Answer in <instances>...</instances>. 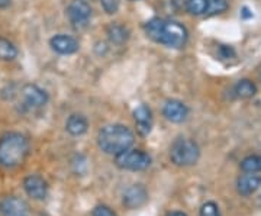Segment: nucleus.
I'll return each instance as SVG.
<instances>
[{"instance_id": "nucleus-6", "label": "nucleus", "mask_w": 261, "mask_h": 216, "mask_svg": "<svg viewBox=\"0 0 261 216\" xmlns=\"http://www.w3.org/2000/svg\"><path fill=\"white\" fill-rule=\"evenodd\" d=\"M229 8L228 0H187L186 10L193 16H212Z\"/></svg>"}, {"instance_id": "nucleus-13", "label": "nucleus", "mask_w": 261, "mask_h": 216, "mask_svg": "<svg viewBox=\"0 0 261 216\" xmlns=\"http://www.w3.org/2000/svg\"><path fill=\"white\" fill-rule=\"evenodd\" d=\"M134 121L137 125V131L140 135L147 137L152 129V112L147 104H140L134 111Z\"/></svg>"}, {"instance_id": "nucleus-21", "label": "nucleus", "mask_w": 261, "mask_h": 216, "mask_svg": "<svg viewBox=\"0 0 261 216\" xmlns=\"http://www.w3.org/2000/svg\"><path fill=\"white\" fill-rule=\"evenodd\" d=\"M200 216H221V212L215 202H206L200 207Z\"/></svg>"}, {"instance_id": "nucleus-22", "label": "nucleus", "mask_w": 261, "mask_h": 216, "mask_svg": "<svg viewBox=\"0 0 261 216\" xmlns=\"http://www.w3.org/2000/svg\"><path fill=\"white\" fill-rule=\"evenodd\" d=\"M100 3H102V8L105 9V12L109 15L116 13L119 9V0H100Z\"/></svg>"}, {"instance_id": "nucleus-2", "label": "nucleus", "mask_w": 261, "mask_h": 216, "mask_svg": "<svg viewBox=\"0 0 261 216\" xmlns=\"http://www.w3.org/2000/svg\"><path fill=\"white\" fill-rule=\"evenodd\" d=\"M135 137L134 132L128 126L121 123L108 125L99 131L97 135V145L99 148L111 155H118L123 151L129 150L134 145Z\"/></svg>"}, {"instance_id": "nucleus-19", "label": "nucleus", "mask_w": 261, "mask_h": 216, "mask_svg": "<svg viewBox=\"0 0 261 216\" xmlns=\"http://www.w3.org/2000/svg\"><path fill=\"white\" fill-rule=\"evenodd\" d=\"M18 57V49L10 42L9 39L0 37V60L12 61Z\"/></svg>"}, {"instance_id": "nucleus-9", "label": "nucleus", "mask_w": 261, "mask_h": 216, "mask_svg": "<svg viewBox=\"0 0 261 216\" xmlns=\"http://www.w3.org/2000/svg\"><path fill=\"white\" fill-rule=\"evenodd\" d=\"M22 97L29 109H38L48 103V94L37 85H25L22 87Z\"/></svg>"}, {"instance_id": "nucleus-14", "label": "nucleus", "mask_w": 261, "mask_h": 216, "mask_svg": "<svg viewBox=\"0 0 261 216\" xmlns=\"http://www.w3.org/2000/svg\"><path fill=\"white\" fill-rule=\"evenodd\" d=\"M49 45L57 54H61V56H70V54H74L79 51V42L73 37H68L64 34H60V35L51 38Z\"/></svg>"}, {"instance_id": "nucleus-10", "label": "nucleus", "mask_w": 261, "mask_h": 216, "mask_svg": "<svg viewBox=\"0 0 261 216\" xmlns=\"http://www.w3.org/2000/svg\"><path fill=\"white\" fill-rule=\"evenodd\" d=\"M23 188L29 198L35 200H44L48 195L47 181L38 174H31L23 180Z\"/></svg>"}, {"instance_id": "nucleus-3", "label": "nucleus", "mask_w": 261, "mask_h": 216, "mask_svg": "<svg viewBox=\"0 0 261 216\" xmlns=\"http://www.w3.org/2000/svg\"><path fill=\"white\" fill-rule=\"evenodd\" d=\"M29 154V141L19 132H8L0 138V166L15 169L20 166Z\"/></svg>"}, {"instance_id": "nucleus-4", "label": "nucleus", "mask_w": 261, "mask_h": 216, "mask_svg": "<svg viewBox=\"0 0 261 216\" xmlns=\"http://www.w3.org/2000/svg\"><path fill=\"white\" fill-rule=\"evenodd\" d=\"M200 157V148L195 141L180 138L173 142L170 147V160L174 166L178 167H189L197 163Z\"/></svg>"}, {"instance_id": "nucleus-17", "label": "nucleus", "mask_w": 261, "mask_h": 216, "mask_svg": "<svg viewBox=\"0 0 261 216\" xmlns=\"http://www.w3.org/2000/svg\"><path fill=\"white\" fill-rule=\"evenodd\" d=\"M106 35L112 44L121 45L128 38H129V31L125 28L121 23H111L106 29Z\"/></svg>"}, {"instance_id": "nucleus-12", "label": "nucleus", "mask_w": 261, "mask_h": 216, "mask_svg": "<svg viewBox=\"0 0 261 216\" xmlns=\"http://www.w3.org/2000/svg\"><path fill=\"white\" fill-rule=\"evenodd\" d=\"M2 216H29L28 205L16 196H6L0 200Z\"/></svg>"}, {"instance_id": "nucleus-23", "label": "nucleus", "mask_w": 261, "mask_h": 216, "mask_svg": "<svg viewBox=\"0 0 261 216\" xmlns=\"http://www.w3.org/2000/svg\"><path fill=\"white\" fill-rule=\"evenodd\" d=\"M93 216H116V213L113 212L111 207L105 206V205H99L93 209Z\"/></svg>"}, {"instance_id": "nucleus-8", "label": "nucleus", "mask_w": 261, "mask_h": 216, "mask_svg": "<svg viewBox=\"0 0 261 216\" xmlns=\"http://www.w3.org/2000/svg\"><path fill=\"white\" fill-rule=\"evenodd\" d=\"M147 200H148V192L145 190V187L141 184H134L125 190L122 203L125 207L134 210V209H140L144 206Z\"/></svg>"}, {"instance_id": "nucleus-5", "label": "nucleus", "mask_w": 261, "mask_h": 216, "mask_svg": "<svg viewBox=\"0 0 261 216\" xmlns=\"http://www.w3.org/2000/svg\"><path fill=\"white\" fill-rule=\"evenodd\" d=\"M116 166L122 170L129 171H142L151 166V157L142 150H126L115 155Z\"/></svg>"}, {"instance_id": "nucleus-15", "label": "nucleus", "mask_w": 261, "mask_h": 216, "mask_svg": "<svg viewBox=\"0 0 261 216\" xmlns=\"http://www.w3.org/2000/svg\"><path fill=\"white\" fill-rule=\"evenodd\" d=\"M261 187V177L255 173H245L237 181V190L241 196H251Z\"/></svg>"}, {"instance_id": "nucleus-25", "label": "nucleus", "mask_w": 261, "mask_h": 216, "mask_svg": "<svg viewBox=\"0 0 261 216\" xmlns=\"http://www.w3.org/2000/svg\"><path fill=\"white\" fill-rule=\"evenodd\" d=\"M10 0H0V6H6V5H9Z\"/></svg>"}, {"instance_id": "nucleus-18", "label": "nucleus", "mask_w": 261, "mask_h": 216, "mask_svg": "<svg viewBox=\"0 0 261 216\" xmlns=\"http://www.w3.org/2000/svg\"><path fill=\"white\" fill-rule=\"evenodd\" d=\"M233 92H235V96L240 97V99H251L252 96H255V93H257V87L251 80L243 78L235 85Z\"/></svg>"}, {"instance_id": "nucleus-16", "label": "nucleus", "mask_w": 261, "mask_h": 216, "mask_svg": "<svg viewBox=\"0 0 261 216\" xmlns=\"http://www.w3.org/2000/svg\"><path fill=\"white\" fill-rule=\"evenodd\" d=\"M65 129L73 137H80V135L87 132L89 122H87V119L84 118L83 115H75L74 113V115L68 116V119L65 122Z\"/></svg>"}, {"instance_id": "nucleus-1", "label": "nucleus", "mask_w": 261, "mask_h": 216, "mask_svg": "<svg viewBox=\"0 0 261 216\" xmlns=\"http://www.w3.org/2000/svg\"><path fill=\"white\" fill-rule=\"evenodd\" d=\"M145 32L149 39L170 48H183L189 38L187 29L171 19H151L145 25Z\"/></svg>"}, {"instance_id": "nucleus-26", "label": "nucleus", "mask_w": 261, "mask_h": 216, "mask_svg": "<svg viewBox=\"0 0 261 216\" xmlns=\"http://www.w3.org/2000/svg\"><path fill=\"white\" fill-rule=\"evenodd\" d=\"M260 80H261V70H260Z\"/></svg>"}, {"instance_id": "nucleus-20", "label": "nucleus", "mask_w": 261, "mask_h": 216, "mask_svg": "<svg viewBox=\"0 0 261 216\" xmlns=\"http://www.w3.org/2000/svg\"><path fill=\"white\" fill-rule=\"evenodd\" d=\"M241 170L245 173H260L261 155H248L241 161Z\"/></svg>"}, {"instance_id": "nucleus-7", "label": "nucleus", "mask_w": 261, "mask_h": 216, "mask_svg": "<svg viewBox=\"0 0 261 216\" xmlns=\"http://www.w3.org/2000/svg\"><path fill=\"white\" fill-rule=\"evenodd\" d=\"M67 16L75 28H84L92 18V8L86 0H71L67 8Z\"/></svg>"}, {"instance_id": "nucleus-24", "label": "nucleus", "mask_w": 261, "mask_h": 216, "mask_svg": "<svg viewBox=\"0 0 261 216\" xmlns=\"http://www.w3.org/2000/svg\"><path fill=\"white\" fill-rule=\"evenodd\" d=\"M167 216H187L186 213H183V212H170Z\"/></svg>"}, {"instance_id": "nucleus-11", "label": "nucleus", "mask_w": 261, "mask_h": 216, "mask_svg": "<svg viewBox=\"0 0 261 216\" xmlns=\"http://www.w3.org/2000/svg\"><path fill=\"white\" fill-rule=\"evenodd\" d=\"M163 115L164 118L173 123L185 122L189 116V109L183 102L177 99H170L163 106Z\"/></svg>"}]
</instances>
